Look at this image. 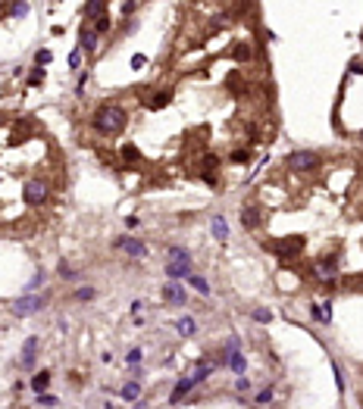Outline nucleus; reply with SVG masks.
Masks as SVG:
<instances>
[{
  "instance_id": "nucleus-29",
  "label": "nucleus",
  "mask_w": 363,
  "mask_h": 409,
  "mask_svg": "<svg viewBox=\"0 0 363 409\" xmlns=\"http://www.w3.org/2000/svg\"><path fill=\"white\" fill-rule=\"evenodd\" d=\"M138 362H141V350L135 347V350L129 353V365H138Z\"/></svg>"
},
{
  "instance_id": "nucleus-30",
  "label": "nucleus",
  "mask_w": 363,
  "mask_h": 409,
  "mask_svg": "<svg viewBox=\"0 0 363 409\" xmlns=\"http://www.w3.org/2000/svg\"><path fill=\"white\" fill-rule=\"evenodd\" d=\"M122 153H125V159H129V162H135V159H138V150H135V147H125Z\"/></svg>"
},
{
  "instance_id": "nucleus-7",
  "label": "nucleus",
  "mask_w": 363,
  "mask_h": 409,
  "mask_svg": "<svg viewBox=\"0 0 363 409\" xmlns=\"http://www.w3.org/2000/svg\"><path fill=\"white\" fill-rule=\"evenodd\" d=\"M163 300H169L175 306L185 303V288H181L178 281H169V284H163Z\"/></svg>"
},
{
  "instance_id": "nucleus-4",
  "label": "nucleus",
  "mask_w": 363,
  "mask_h": 409,
  "mask_svg": "<svg viewBox=\"0 0 363 409\" xmlns=\"http://www.w3.org/2000/svg\"><path fill=\"white\" fill-rule=\"evenodd\" d=\"M310 272L319 278L322 284H332V278H335V272H338V263H335V259H329V256H325V259H316Z\"/></svg>"
},
{
  "instance_id": "nucleus-28",
  "label": "nucleus",
  "mask_w": 363,
  "mask_h": 409,
  "mask_svg": "<svg viewBox=\"0 0 363 409\" xmlns=\"http://www.w3.org/2000/svg\"><path fill=\"white\" fill-rule=\"evenodd\" d=\"M269 400H272V387H263L257 394V403H269Z\"/></svg>"
},
{
  "instance_id": "nucleus-13",
  "label": "nucleus",
  "mask_w": 363,
  "mask_h": 409,
  "mask_svg": "<svg viewBox=\"0 0 363 409\" xmlns=\"http://www.w3.org/2000/svg\"><path fill=\"white\" fill-rule=\"evenodd\" d=\"M103 10H106L103 0H88V4H82V13H85V16H94V19H100Z\"/></svg>"
},
{
  "instance_id": "nucleus-25",
  "label": "nucleus",
  "mask_w": 363,
  "mask_h": 409,
  "mask_svg": "<svg viewBox=\"0 0 363 409\" xmlns=\"http://www.w3.org/2000/svg\"><path fill=\"white\" fill-rule=\"evenodd\" d=\"M332 375H335V387H338V390H344V375H341L338 362H332Z\"/></svg>"
},
{
  "instance_id": "nucleus-37",
  "label": "nucleus",
  "mask_w": 363,
  "mask_h": 409,
  "mask_svg": "<svg viewBox=\"0 0 363 409\" xmlns=\"http://www.w3.org/2000/svg\"><path fill=\"white\" fill-rule=\"evenodd\" d=\"M4 10H7V4H0V13H4Z\"/></svg>"
},
{
  "instance_id": "nucleus-24",
  "label": "nucleus",
  "mask_w": 363,
  "mask_h": 409,
  "mask_svg": "<svg viewBox=\"0 0 363 409\" xmlns=\"http://www.w3.org/2000/svg\"><path fill=\"white\" fill-rule=\"evenodd\" d=\"M235 60H250V47L247 44H235Z\"/></svg>"
},
{
  "instance_id": "nucleus-27",
  "label": "nucleus",
  "mask_w": 363,
  "mask_h": 409,
  "mask_svg": "<svg viewBox=\"0 0 363 409\" xmlns=\"http://www.w3.org/2000/svg\"><path fill=\"white\" fill-rule=\"evenodd\" d=\"M178 331H181V334H191V331H194V319H181V322H178Z\"/></svg>"
},
{
  "instance_id": "nucleus-5",
  "label": "nucleus",
  "mask_w": 363,
  "mask_h": 409,
  "mask_svg": "<svg viewBox=\"0 0 363 409\" xmlns=\"http://www.w3.org/2000/svg\"><path fill=\"white\" fill-rule=\"evenodd\" d=\"M44 303H47V297H41V294L31 297V294H28V297H22L19 303H13V312H16V315H31V312H38Z\"/></svg>"
},
{
  "instance_id": "nucleus-22",
  "label": "nucleus",
  "mask_w": 363,
  "mask_h": 409,
  "mask_svg": "<svg viewBox=\"0 0 363 409\" xmlns=\"http://www.w3.org/2000/svg\"><path fill=\"white\" fill-rule=\"evenodd\" d=\"M253 322H260V325L272 322V312H269V309H253Z\"/></svg>"
},
{
  "instance_id": "nucleus-2",
  "label": "nucleus",
  "mask_w": 363,
  "mask_h": 409,
  "mask_svg": "<svg viewBox=\"0 0 363 409\" xmlns=\"http://www.w3.org/2000/svg\"><path fill=\"white\" fill-rule=\"evenodd\" d=\"M22 197H25V203H28V207H44V203H47V197H50V184H47L44 178H31V181L25 184Z\"/></svg>"
},
{
  "instance_id": "nucleus-34",
  "label": "nucleus",
  "mask_w": 363,
  "mask_h": 409,
  "mask_svg": "<svg viewBox=\"0 0 363 409\" xmlns=\"http://www.w3.org/2000/svg\"><path fill=\"white\" fill-rule=\"evenodd\" d=\"M235 387H238V390H247V387H250V381H247V378H238V381H235Z\"/></svg>"
},
{
  "instance_id": "nucleus-18",
  "label": "nucleus",
  "mask_w": 363,
  "mask_h": 409,
  "mask_svg": "<svg viewBox=\"0 0 363 409\" xmlns=\"http://www.w3.org/2000/svg\"><path fill=\"white\" fill-rule=\"evenodd\" d=\"M138 397H141V384H138V381H129V384L122 387V400L132 403V400H138Z\"/></svg>"
},
{
  "instance_id": "nucleus-15",
  "label": "nucleus",
  "mask_w": 363,
  "mask_h": 409,
  "mask_svg": "<svg viewBox=\"0 0 363 409\" xmlns=\"http://www.w3.org/2000/svg\"><path fill=\"white\" fill-rule=\"evenodd\" d=\"M82 47L91 53V50H97V31L94 28H82Z\"/></svg>"
},
{
  "instance_id": "nucleus-21",
  "label": "nucleus",
  "mask_w": 363,
  "mask_h": 409,
  "mask_svg": "<svg viewBox=\"0 0 363 409\" xmlns=\"http://www.w3.org/2000/svg\"><path fill=\"white\" fill-rule=\"evenodd\" d=\"M169 256H172V263H188V250H181V247H169Z\"/></svg>"
},
{
  "instance_id": "nucleus-10",
  "label": "nucleus",
  "mask_w": 363,
  "mask_h": 409,
  "mask_svg": "<svg viewBox=\"0 0 363 409\" xmlns=\"http://www.w3.org/2000/svg\"><path fill=\"white\" fill-rule=\"evenodd\" d=\"M166 275L172 278V281H178V278H191V263H169Z\"/></svg>"
},
{
  "instance_id": "nucleus-9",
  "label": "nucleus",
  "mask_w": 363,
  "mask_h": 409,
  "mask_svg": "<svg viewBox=\"0 0 363 409\" xmlns=\"http://www.w3.org/2000/svg\"><path fill=\"white\" fill-rule=\"evenodd\" d=\"M226 365H229L232 372H238V375H241V372L247 369V359L241 356V350H229V353H226Z\"/></svg>"
},
{
  "instance_id": "nucleus-31",
  "label": "nucleus",
  "mask_w": 363,
  "mask_h": 409,
  "mask_svg": "<svg viewBox=\"0 0 363 409\" xmlns=\"http://www.w3.org/2000/svg\"><path fill=\"white\" fill-rule=\"evenodd\" d=\"M76 297H79V300H91V297H94V291H91V288H82Z\"/></svg>"
},
{
  "instance_id": "nucleus-35",
  "label": "nucleus",
  "mask_w": 363,
  "mask_h": 409,
  "mask_svg": "<svg viewBox=\"0 0 363 409\" xmlns=\"http://www.w3.org/2000/svg\"><path fill=\"white\" fill-rule=\"evenodd\" d=\"M141 66H144V57L138 53V57H132V69H141Z\"/></svg>"
},
{
  "instance_id": "nucleus-12",
  "label": "nucleus",
  "mask_w": 363,
  "mask_h": 409,
  "mask_svg": "<svg viewBox=\"0 0 363 409\" xmlns=\"http://www.w3.org/2000/svg\"><path fill=\"white\" fill-rule=\"evenodd\" d=\"M191 387H194V381H191V378H181V381L175 384V390H172V394H169V403L175 406V403H178L181 397H188V390H191Z\"/></svg>"
},
{
  "instance_id": "nucleus-6",
  "label": "nucleus",
  "mask_w": 363,
  "mask_h": 409,
  "mask_svg": "<svg viewBox=\"0 0 363 409\" xmlns=\"http://www.w3.org/2000/svg\"><path fill=\"white\" fill-rule=\"evenodd\" d=\"M288 166H292V169H316V166H319V156L310 153V150H298V153L288 156Z\"/></svg>"
},
{
  "instance_id": "nucleus-3",
  "label": "nucleus",
  "mask_w": 363,
  "mask_h": 409,
  "mask_svg": "<svg viewBox=\"0 0 363 409\" xmlns=\"http://www.w3.org/2000/svg\"><path fill=\"white\" fill-rule=\"evenodd\" d=\"M304 244H307V240H304L301 234H295V237H282L279 244H276V253H279L282 259H295V256L304 250Z\"/></svg>"
},
{
  "instance_id": "nucleus-17",
  "label": "nucleus",
  "mask_w": 363,
  "mask_h": 409,
  "mask_svg": "<svg viewBox=\"0 0 363 409\" xmlns=\"http://www.w3.org/2000/svg\"><path fill=\"white\" fill-rule=\"evenodd\" d=\"M47 384H50V372H38V375L31 378V390H34V394H41Z\"/></svg>"
},
{
  "instance_id": "nucleus-11",
  "label": "nucleus",
  "mask_w": 363,
  "mask_h": 409,
  "mask_svg": "<svg viewBox=\"0 0 363 409\" xmlns=\"http://www.w3.org/2000/svg\"><path fill=\"white\" fill-rule=\"evenodd\" d=\"M241 222H244L247 231L257 228V225H260V213H257V207H244V210H241Z\"/></svg>"
},
{
  "instance_id": "nucleus-8",
  "label": "nucleus",
  "mask_w": 363,
  "mask_h": 409,
  "mask_svg": "<svg viewBox=\"0 0 363 409\" xmlns=\"http://www.w3.org/2000/svg\"><path fill=\"white\" fill-rule=\"evenodd\" d=\"M119 247L129 253V256H135V259H144V256H148V247H144L141 240H135V237H122V240H119Z\"/></svg>"
},
{
  "instance_id": "nucleus-14",
  "label": "nucleus",
  "mask_w": 363,
  "mask_h": 409,
  "mask_svg": "<svg viewBox=\"0 0 363 409\" xmlns=\"http://www.w3.org/2000/svg\"><path fill=\"white\" fill-rule=\"evenodd\" d=\"M213 237L216 240H229V225L223 216H213Z\"/></svg>"
},
{
  "instance_id": "nucleus-16",
  "label": "nucleus",
  "mask_w": 363,
  "mask_h": 409,
  "mask_svg": "<svg viewBox=\"0 0 363 409\" xmlns=\"http://www.w3.org/2000/svg\"><path fill=\"white\" fill-rule=\"evenodd\" d=\"M34 350H38V338H28V341H25V347H22V365H31Z\"/></svg>"
},
{
  "instance_id": "nucleus-20",
  "label": "nucleus",
  "mask_w": 363,
  "mask_h": 409,
  "mask_svg": "<svg viewBox=\"0 0 363 409\" xmlns=\"http://www.w3.org/2000/svg\"><path fill=\"white\" fill-rule=\"evenodd\" d=\"M188 284H194V291H197V294H210V284L204 281V278H197V275H191V278H188Z\"/></svg>"
},
{
  "instance_id": "nucleus-32",
  "label": "nucleus",
  "mask_w": 363,
  "mask_h": 409,
  "mask_svg": "<svg viewBox=\"0 0 363 409\" xmlns=\"http://www.w3.org/2000/svg\"><path fill=\"white\" fill-rule=\"evenodd\" d=\"M79 60H82V50H72V57H69V66H79Z\"/></svg>"
},
{
  "instance_id": "nucleus-36",
  "label": "nucleus",
  "mask_w": 363,
  "mask_h": 409,
  "mask_svg": "<svg viewBox=\"0 0 363 409\" xmlns=\"http://www.w3.org/2000/svg\"><path fill=\"white\" fill-rule=\"evenodd\" d=\"M232 162H247V153H244V150H241V153H235V156H232Z\"/></svg>"
},
{
  "instance_id": "nucleus-1",
  "label": "nucleus",
  "mask_w": 363,
  "mask_h": 409,
  "mask_svg": "<svg viewBox=\"0 0 363 409\" xmlns=\"http://www.w3.org/2000/svg\"><path fill=\"white\" fill-rule=\"evenodd\" d=\"M125 122H129V116H125V109L119 103H106L97 109V116H94V128L100 135H119Z\"/></svg>"
},
{
  "instance_id": "nucleus-23",
  "label": "nucleus",
  "mask_w": 363,
  "mask_h": 409,
  "mask_svg": "<svg viewBox=\"0 0 363 409\" xmlns=\"http://www.w3.org/2000/svg\"><path fill=\"white\" fill-rule=\"evenodd\" d=\"M94 31H97V34H106V31H110V16H106V13H103V16H100V19H97V25H94Z\"/></svg>"
},
{
  "instance_id": "nucleus-33",
  "label": "nucleus",
  "mask_w": 363,
  "mask_h": 409,
  "mask_svg": "<svg viewBox=\"0 0 363 409\" xmlns=\"http://www.w3.org/2000/svg\"><path fill=\"white\" fill-rule=\"evenodd\" d=\"M25 10H28V4H16V7H13L16 16H25Z\"/></svg>"
},
{
  "instance_id": "nucleus-26",
  "label": "nucleus",
  "mask_w": 363,
  "mask_h": 409,
  "mask_svg": "<svg viewBox=\"0 0 363 409\" xmlns=\"http://www.w3.org/2000/svg\"><path fill=\"white\" fill-rule=\"evenodd\" d=\"M34 63H38V66H47V63H50V50H38V53H34Z\"/></svg>"
},
{
  "instance_id": "nucleus-19",
  "label": "nucleus",
  "mask_w": 363,
  "mask_h": 409,
  "mask_svg": "<svg viewBox=\"0 0 363 409\" xmlns=\"http://www.w3.org/2000/svg\"><path fill=\"white\" fill-rule=\"evenodd\" d=\"M210 372H213V365L201 362V365H197V372H194V375H191V381H194V384H201V381H207V375H210Z\"/></svg>"
}]
</instances>
